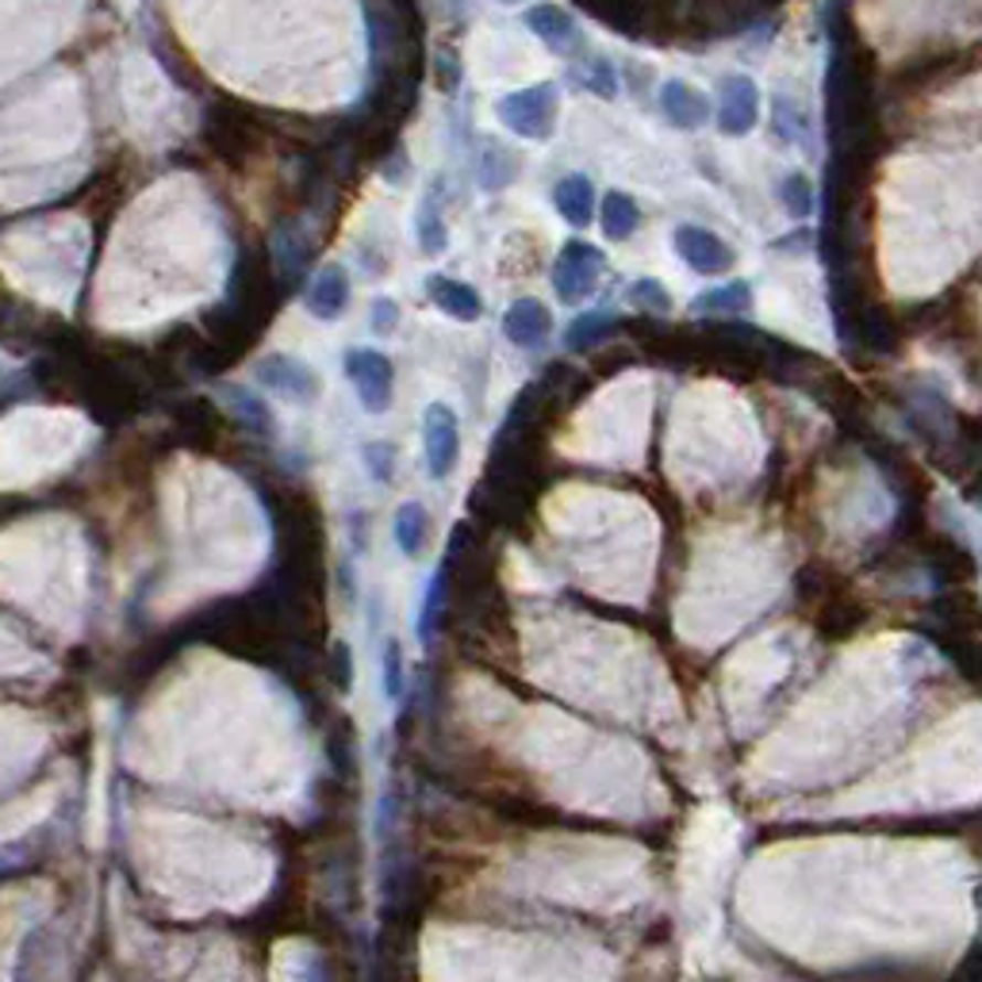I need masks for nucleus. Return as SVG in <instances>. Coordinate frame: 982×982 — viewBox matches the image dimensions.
Returning a JSON list of instances; mask_svg holds the SVG:
<instances>
[{
	"instance_id": "nucleus-7",
	"label": "nucleus",
	"mask_w": 982,
	"mask_h": 982,
	"mask_svg": "<svg viewBox=\"0 0 982 982\" xmlns=\"http://www.w3.org/2000/svg\"><path fill=\"white\" fill-rule=\"evenodd\" d=\"M526 28L549 46L553 54H568L576 46V20L561 4H534L526 8Z\"/></svg>"
},
{
	"instance_id": "nucleus-15",
	"label": "nucleus",
	"mask_w": 982,
	"mask_h": 982,
	"mask_svg": "<svg viewBox=\"0 0 982 982\" xmlns=\"http://www.w3.org/2000/svg\"><path fill=\"white\" fill-rule=\"evenodd\" d=\"M691 308L695 311H745V308H752V288H748L745 280H729V285L695 296Z\"/></svg>"
},
{
	"instance_id": "nucleus-20",
	"label": "nucleus",
	"mask_w": 982,
	"mask_h": 982,
	"mask_svg": "<svg viewBox=\"0 0 982 982\" xmlns=\"http://www.w3.org/2000/svg\"><path fill=\"white\" fill-rule=\"evenodd\" d=\"M384 691H388V698L404 695V649H399V641H388V649H384Z\"/></svg>"
},
{
	"instance_id": "nucleus-13",
	"label": "nucleus",
	"mask_w": 982,
	"mask_h": 982,
	"mask_svg": "<svg viewBox=\"0 0 982 982\" xmlns=\"http://www.w3.org/2000/svg\"><path fill=\"white\" fill-rule=\"evenodd\" d=\"M261 381L273 384L277 392H288V396H296V399H308V396H316V392H319L316 373H308L303 365H296L292 357H269L261 365Z\"/></svg>"
},
{
	"instance_id": "nucleus-26",
	"label": "nucleus",
	"mask_w": 982,
	"mask_h": 982,
	"mask_svg": "<svg viewBox=\"0 0 982 982\" xmlns=\"http://www.w3.org/2000/svg\"><path fill=\"white\" fill-rule=\"evenodd\" d=\"M503 4H519V0H503Z\"/></svg>"
},
{
	"instance_id": "nucleus-18",
	"label": "nucleus",
	"mask_w": 982,
	"mask_h": 982,
	"mask_svg": "<svg viewBox=\"0 0 982 982\" xmlns=\"http://www.w3.org/2000/svg\"><path fill=\"white\" fill-rule=\"evenodd\" d=\"M615 330V319L602 316V311H587V316H579L573 327H568V345L573 350H584V345H595L602 334H610Z\"/></svg>"
},
{
	"instance_id": "nucleus-6",
	"label": "nucleus",
	"mask_w": 982,
	"mask_h": 982,
	"mask_svg": "<svg viewBox=\"0 0 982 982\" xmlns=\"http://www.w3.org/2000/svg\"><path fill=\"white\" fill-rule=\"evenodd\" d=\"M760 124V88L752 77L737 74L722 82V108H718V127L729 139H740Z\"/></svg>"
},
{
	"instance_id": "nucleus-3",
	"label": "nucleus",
	"mask_w": 982,
	"mask_h": 982,
	"mask_svg": "<svg viewBox=\"0 0 982 982\" xmlns=\"http://www.w3.org/2000/svg\"><path fill=\"white\" fill-rule=\"evenodd\" d=\"M672 243H675V254H680L695 273H703V277H722V273H729L737 261L726 238H718L706 227H691V223H683V227H675Z\"/></svg>"
},
{
	"instance_id": "nucleus-25",
	"label": "nucleus",
	"mask_w": 982,
	"mask_h": 982,
	"mask_svg": "<svg viewBox=\"0 0 982 982\" xmlns=\"http://www.w3.org/2000/svg\"><path fill=\"white\" fill-rule=\"evenodd\" d=\"M388 453H392L388 446H369V453H365L369 461H373V472L381 480H388Z\"/></svg>"
},
{
	"instance_id": "nucleus-10",
	"label": "nucleus",
	"mask_w": 982,
	"mask_h": 982,
	"mask_svg": "<svg viewBox=\"0 0 982 982\" xmlns=\"http://www.w3.org/2000/svg\"><path fill=\"white\" fill-rule=\"evenodd\" d=\"M345 303H350V277H345L342 265H327L308 292V311L316 319H338Z\"/></svg>"
},
{
	"instance_id": "nucleus-11",
	"label": "nucleus",
	"mask_w": 982,
	"mask_h": 982,
	"mask_svg": "<svg viewBox=\"0 0 982 982\" xmlns=\"http://www.w3.org/2000/svg\"><path fill=\"white\" fill-rule=\"evenodd\" d=\"M426 292H430V300L438 303L449 319H461V323H477L480 319V296L472 292L469 285H461V280L430 277L426 280Z\"/></svg>"
},
{
	"instance_id": "nucleus-1",
	"label": "nucleus",
	"mask_w": 982,
	"mask_h": 982,
	"mask_svg": "<svg viewBox=\"0 0 982 982\" xmlns=\"http://www.w3.org/2000/svg\"><path fill=\"white\" fill-rule=\"evenodd\" d=\"M557 104H561L557 85L519 88V93L499 100V119H503L514 135H522V139L545 142L553 139V127H557Z\"/></svg>"
},
{
	"instance_id": "nucleus-23",
	"label": "nucleus",
	"mask_w": 982,
	"mask_h": 982,
	"mask_svg": "<svg viewBox=\"0 0 982 982\" xmlns=\"http://www.w3.org/2000/svg\"><path fill=\"white\" fill-rule=\"evenodd\" d=\"M396 319H399V308L392 300H376L373 303V330H376V334H388V330L396 327Z\"/></svg>"
},
{
	"instance_id": "nucleus-21",
	"label": "nucleus",
	"mask_w": 982,
	"mask_h": 982,
	"mask_svg": "<svg viewBox=\"0 0 982 982\" xmlns=\"http://www.w3.org/2000/svg\"><path fill=\"white\" fill-rule=\"evenodd\" d=\"M579 82H584L587 88H595L599 96H615L618 93L615 70H610L607 62H591L587 70H579Z\"/></svg>"
},
{
	"instance_id": "nucleus-2",
	"label": "nucleus",
	"mask_w": 982,
	"mask_h": 982,
	"mask_svg": "<svg viewBox=\"0 0 982 982\" xmlns=\"http://www.w3.org/2000/svg\"><path fill=\"white\" fill-rule=\"evenodd\" d=\"M602 273V249L591 243H568L553 265V288L565 303H584L599 288Z\"/></svg>"
},
{
	"instance_id": "nucleus-5",
	"label": "nucleus",
	"mask_w": 982,
	"mask_h": 982,
	"mask_svg": "<svg viewBox=\"0 0 982 982\" xmlns=\"http://www.w3.org/2000/svg\"><path fill=\"white\" fill-rule=\"evenodd\" d=\"M457 449H461L457 415L446 404H430L426 407V469L434 480H446L453 472Z\"/></svg>"
},
{
	"instance_id": "nucleus-24",
	"label": "nucleus",
	"mask_w": 982,
	"mask_h": 982,
	"mask_svg": "<svg viewBox=\"0 0 982 982\" xmlns=\"http://www.w3.org/2000/svg\"><path fill=\"white\" fill-rule=\"evenodd\" d=\"M334 664H338V687H350V680H353V660H350V645H342V641H338V653H334Z\"/></svg>"
},
{
	"instance_id": "nucleus-9",
	"label": "nucleus",
	"mask_w": 982,
	"mask_h": 982,
	"mask_svg": "<svg viewBox=\"0 0 982 982\" xmlns=\"http://www.w3.org/2000/svg\"><path fill=\"white\" fill-rule=\"evenodd\" d=\"M503 330H506V338H511V342L534 350V345H542L545 338L553 334V316H549V308H545L542 300H519L503 316Z\"/></svg>"
},
{
	"instance_id": "nucleus-12",
	"label": "nucleus",
	"mask_w": 982,
	"mask_h": 982,
	"mask_svg": "<svg viewBox=\"0 0 982 982\" xmlns=\"http://www.w3.org/2000/svg\"><path fill=\"white\" fill-rule=\"evenodd\" d=\"M553 204H557V212L565 215L573 227H587L595 215V189L591 181H587L584 173H573L565 177V181L553 189Z\"/></svg>"
},
{
	"instance_id": "nucleus-4",
	"label": "nucleus",
	"mask_w": 982,
	"mask_h": 982,
	"mask_svg": "<svg viewBox=\"0 0 982 982\" xmlns=\"http://www.w3.org/2000/svg\"><path fill=\"white\" fill-rule=\"evenodd\" d=\"M345 365H350V376H353V384H357L365 410L381 415V410L392 407V384H396V369H392V361L384 357V353H376V350H353L350 357H345Z\"/></svg>"
},
{
	"instance_id": "nucleus-22",
	"label": "nucleus",
	"mask_w": 982,
	"mask_h": 982,
	"mask_svg": "<svg viewBox=\"0 0 982 982\" xmlns=\"http://www.w3.org/2000/svg\"><path fill=\"white\" fill-rule=\"evenodd\" d=\"M630 300L633 303H645V308H653V311H668L672 308V303H668V292L664 288L657 285V280H638V285L630 288Z\"/></svg>"
},
{
	"instance_id": "nucleus-19",
	"label": "nucleus",
	"mask_w": 982,
	"mask_h": 982,
	"mask_svg": "<svg viewBox=\"0 0 982 982\" xmlns=\"http://www.w3.org/2000/svg\"><path fill=\"white\" fill-rule=\"evenodd\" d=\"M418 238H423L426 254H441L446 249V227H441V215L434 204L423 207V220H418Z\"/></svg>"
},
{
	"instance_id": "nucleus-16",
	"label": "nucleus",
	"mask_w": 982,
	"mask_h": 982,
	"mask_svg": "<svg viewBox=\"0 0 982 982\" xmlns=\"http://www.w3.org/2000/svg\"><path fill=\"white\" fill-rule=\"evenodd\" d=\"M423 537H426V511L423 503H404L396 514V542H399V553H407V557H418V549H423Z\"/></svg>"
},
{
	"instance_id": "nucleus-17",
	"label": "nucleus",
	"mask_w": 982,
	"mask_h": 982,
	"mask_svg": "<svg viewBox=\"0 0 982 982\" xmlns=\"http://www.w3.org/2000/svg\"><path fill=\"white\" fill-rule=\"evenodd\" d=\"M779 200H783L787 215H794V220H807V215L814 212V189H810V181L799 173H791L779 184Z\"/></svg>"
},
{
	"instance_id": "nucleus-8",
	"label": "nucleus",
	"mask_w": 982,
	"mask_h": 982,
	"mask_svg": "<svg viewBox=\"0 0 982 982\" xmlns=\"http://www.w3.org/2000/svg\"><path fill=\"white\" fill-rule=\"evenodd\" d=\"M660 108H664V116L672 119L675 127H683V131H695V127H703L706 119H711L706 96L687 82H668L660 88Z\"/></svg>"
},
{
	"instance_id": "nucleus-14",
	"label": "nucleus",
	"mask_w": 982,
	"mask_h": 982,
	"mask_svg": "<svg viewBox=\"0 0 982 982\" xmlns=\"http://www.w3.org/2000/svg\"><path fill=\"white\" fill-rule=\"evenodd\" d=\"M641 227V207L630 192H610L602 200V235L615 238V243H626L633 231Z\"/></svg>"
}]
</instances>
